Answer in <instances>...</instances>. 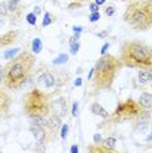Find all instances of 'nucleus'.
Returning <instances> with one entry per match:
<instances>
[{
  "mask_svg": "<svg viewBox=\"0 0 152 153\" xmlns=\"http://www.w3.org/2000/svg\"><path fill=\"white\" fill-rule=\"evenodd\" d=\"M34 64H36V54L28 48L22 50L5 63L3 85L9 90L20 89L32 75Z\"/></svg>",
  "mask_w": 152,
  "mask_h": 153,
  "instance_id": "obj_1",
  "label": "nucleus"
},
{
  "mask_svg": "<svg viewBox=\"0 0 152 153\" xmlns=\"http://www.w3.org/2000/svg\"><path fill=\"white\" fill-rule=\"evenodd\" d=\"M119 59L123 67L147 69L152 72V47L142 41H125L121 45Z\"/></svg>",
  "mask_w": 152,
  "mask_h": 153,
  "instance_id": "obj_2",
  "label": "nucleus"
},
{
  "mask_svg": "<svg viewBox=\"0 0 152 153\" xmlns=\"http://www.w3.org/2000/svg\"><path fill=\"white\" fill-rule=\"evenodd\" d=\"M123 68L121 59L112 54L101 55L93 67L92 85L96 90H108L113 86L117 75Z\"/></svg>",
  "mask_w": 152,
  "mask_h": 153,
  "instance_id": "obj_3",
  "label": "nucleus"
},
{
  "mask_svg": "<svg viewBox=\"0 0 152 153\" xmlns=\"http://www.w3.org/2000/svg\"><path fill=\"white\" fill-rule=\"evenodd\" d=\"M123 21L134 32H146L152 27V0H133L123 12Z\"/></svg>",
  "mask_w": 152,
  "mask_h": 153,
  "instance_id": "obj_4",
  "label": "nucleus"
},
{
  "mask_svg": "<svg viewBox=\"0 0 152 153\" xmlns=\"http://www.w3.org/2000/svg\"><path fill=\"white\" fill-rule=\"evenodd\" d=\"M22 110L28 117H47L51 113V100L49 93L41 88H33L22 96Z\"/></svg>",
  "mask_w": 152,
  "mask_h": 153,
  "instance_id": "obj_5",
  "label": "nucleus"
},
{
  "mask_svg": "<svg viewBox=\"0 0 152 153\" xmlns=\"http://www.w3.org/2000/svg\"><path fill=\"white\" fill-rule=\"evenodd\" d=\"M143 110V107L139 105V102L133 98H127L126 101L118 103V106L115 107V110L113 111V114L108 119H110L113 123H119V122L125 120H134L139 115Z\"/></svg>",
  "mask_w": 152,
  "mask_h": 153,
  "instance_id": "obj_6",
  "label": "nucleus"
},
{
  "mask_svg": "<svg viewBox=\"0 0 152 153\" xmlns=\"http://www.w3.org/2000/svg\"><path fill=\"white\" fill-rule=\"evenodd\" d=\"M46 118H47L46 130L50 135V139H53L54 135H57L58 130L60 128V117L58 115V113H55V114H49Z\"/></svg>",
  "mask_w": 152,
  "mask_h": 153,
  "instance_id": "obj_7",
  "label": "nucleus"
},
{
  "mask_svg": "<svg viewBox=\"0 0 152 153\" xmlns=\"http://www.w3.org/2000/svg\"><path fill=\"white\" fill-rule=\"evenodd\" d=\"M30 132L33 134L34 139L38 141V144H45L47 140H50V135L45 127H41V126H38V124L32 123V126H30Z\"/></svg>",
  "mask_w": 152,
  "mask_h": 153,
  "instance_id": "obj_8",
  "label": "nucleus"
},
{
  "mask_svg": "<svg viewBox=\"0 0 152 153\" xmlns=\"http://www.w3.org/2000/svg\"><path fill=\"white\" fill-rule=\"evenodd\" d=\"M17 39H19L17 30H9V32L4 33L3 36H0V50H4V48L12 46Z\"/></svg>",
  "mask_w": 152,
  "mask_h": 153,
  "instance_id": "obj_9",
  "label": "nucleus"
},
{
  "mask_svg": "<svg viewBox=\"0 0 152 153\" xmlns=\"http://www.w3.org/2000/svg\"><path fill=\"white\" fill-rule=\"evenodd\" d=\"M12 105V98L9 96V93L5 90V88H3L0 85V111L3 114H8L9 109Z\"/></svg>",
  "mask_w": 152,
  "mask_h": 153,
  "instance_id": "obj_10",
  "label": "nucleus"
},
{
  "mask_svg": "<svg viewBox=\"0 0 152 153\" xmlns=\"http://www.w3.org/2000/svg\"><path fill=\"white\" fill-rule=\"evenodd\" d=\"M38 84L42 85L43 88H51V86L55 85L57 82V76H55L51 71H46L45 74H42L38 77Z\"/></svg>",
  "mask_w": 152,
  "mask_h": 153,
  "instance_id": "obj_11",
  "label": "nucleus"
},
{
  "mask_svg": "<svg viewBox=\"0 0 152 153\" xmlns=\"http://www.w3.org/2000/svg\"><path fill=\"white\" fill-rule=\"evenodd\" d=\"M138 102L143 109L152 110V93H142Z\"/></svg>",
  "mask_w": 152,
  "mask_h": 153,
  "instance_id": "obj_12",
  "label": "nucleus"
},
{
  "mask_svg": "<svg viewBox=\"0 0 152 153\" xmlns=\"http://www.w3.org/2000/svg\"><path fill=\"white\" fill-rule=\"evenodd\" d=\"M91 111H92L93 114H95V115L101 117L102 119H108V118L110 117V114H109L105 109H104V107L100 105L98 102H95V103H93V105L91 106Z\"/></svg>",
  "mask_w": 152,
  "mask_h": 153,
  "instance_id": "obj_13",
  "label": "nucleus"
},
{
  "mask_svg": "<svg viewBox=\"0 0 152 153\" xmlns=\"http://www.w3.org/2000/svg\"><path fill=\"white\" fill-rule=\"evenodd\" d=\"M138 80L143 85L150 84V81H152V72L147 71V69H139V72H138Z\"/></svg>",
  "mask_w": 152,
  "mask_h": 153,
  "instance_id": "obj_14",
  "label": "nucleus"
},
{
  "mask_svg": "<svg viewBox=\"0 0 152 153\" xmlns=\"http://www.w3.org/2000/svg\"><path fill=\"white\" fill-rule=\"evenodd\" d=\"M42 47H43L42 41H41L39 38H34L33 42H32V53H34V54H39L41 51H42Z\"/></svg>",
  "mask_w": 152,
  "mask_h": 153,
  "instance_id": "obj_15",
  "label": "nucleus"
},
{
  "mask_svg": "<svg viewBox=\"0 0 152 153\" xmlns=\"http://www.w3.org/2000/svg\"><path fill=\"white\" fill-rule=\"evenodd\" d=\"M101 143L109 149L110 152H113L114 148H115V139H114V137H108V139H105V140L101 141Z\"/></svg>",
  "mask_w": 152,
  "mask_h": 153,
  "instance_id": "obj_16",
  "label": "nucleus"
},
{
  "mask_svg": "<svg viewBox=\"0 0 152 153\" xmlns=\"http://www.w3.org/2000/svg\"><path fill=\"white\" fill-rule=\"evenodd\" d=\"M55 21V19L53 17V15L51 13H49V12H46L45 13V16H43V21H42V25L43 26H49V25H51Z\"/></svg>",
  "mask_w": 152,
  "mask_h": 153,
  "instance_id": "obj_17",
  "label": "nucleus"
},
{
  "mask_svg": "<svg viewBox=\"0 0 152 153\" xmlns=\"http://www.w3.org/2000/svg\"><path fill=\"white\" fill-rule=\"evenodd\" d=\"M67 60H68V55H67V54H60L58 58H55V59H54L53 63H54L55 65H60V64L67 63Z\"/></svg>",
  "mask_w": 152,
  "mask_h": 153,
  "instance_id": "obj_18",
  "label": "nucleus"
},
{
  "mask_svg": "<svg viewBox=\"0 0 152 153\" xmlns=\"http://www.w3.org/2000/svg\"><path fill=\"white\" fill-rule=\"evenodd\" d=\"M26 21L30 24V25H36L37 24V16L36 13H29V15L26 16Z\"/></svg>",
  "mask_w": 152,
  "mask_h": 153,
  "instance_id": "obj_19",
  "label": "nucleus"
},
{
  "mask_svg": "<svg viewBox=\"0 0 152 153\" xmlns=\"http://www.w3.org/2000/svg\"><path fill=\"white\" fill-rule=\"evenodd\" d=\"M71 43V54H76L79 51V42L77 41H70Z\"/></svg>",
  "mask_w": 152,
  "mask_h": 153,
  "instance_id": "obj_20",
  "label": "nucleus"
},
{
  "mask_svg": "<svg viewBox=\"0 0 152 153\" xmlns=\"http://www.w3.org/2000/svg\"><path fill=\"white\" fill-rule=\"evenodd\" d=\"M114 13H115V7H113V5L106 7V9H105V15L106 16H113Z\"/></svg>",
  "mask_w": 152,
  "mask_h": 153,
  "instance_id": "obj_21",
  "label": "nucleus"
},
{
  "mask_svg": "<svg viewBox=\"0 0 152 153\" xmlns=\"http://www.w3.org/2000/svg\"><path fill=\"white\" fill-rule=\"evenodd\" d=\"M19 50H20V48H13L12 51H8V53H5V54H4L5 59H8V60H9V59H12L13 55H15L16 53H19Z\"/></svg>",
  "mask_w": 152,
  "mask_h": 153,
  "instance_id": "obj_22",
  "label": "nucleus"
},
{
  "mask_svg": "<svg viewBox=\"0 0 152 153\" xmlns=\"http://www.w3.org/2000/svg\"><path fill=\"white\" fill-rule=\"evenodd\" d=\"M100 20V13L98 12H93L91 16H89V21L91 22H96Z\"/></svg>",
  "mask_w": 152,
  "mask_h": 153,
  "instance_id": "obj_23",
  "label": "nucleus"
},
{
  "mask_svg": "<svg viewBox=\"0 0 152 153\" xmlns=\"http://www.w3.org/2000/svg\"><path fill=\"white\" fill-rule=\"evenodd\" d=\"M67 132H68V124H63L62 126V139L67 137Z\"/></svg>",
  "mask_w": 152,
  "mask_h": 153,
  "instance_id": "obj_24",
  "label": "nucleus"
},
{
  "mask_svg": "<svg viewBox=\"0 0 152 153\" xmlns=\"http://www.w3.org/2000/svg\"><path fill=\"white\" fill-rule=\"evenodd\" d=\"M98 7H100V5H97L96 3H92V4L89 5V9H91L92 13H93V12H98Z\"/></svg>",
  "mask_w": 152,
  "mask_h": 153,
  "instance_id": "obj_25",
  "label": "nucleus"
},
{
  "mask_svg": "<svg viewBox=\"0 0 152 153\" xmlns=\"http://www.w3.org/2000/svg\"><path fill=\"white\" fill-rule=\"evenodd\" d=\"M3 79H4V65H0V84H3Z\"/></svg>",
  "mask_w": 152,
  "mask_h": 153,
  "instance_id": "obj_26",
  "label": "nucleus"
},
{
  "mask_svg": "<svg viewBox=\"0 0 152 153\" xmlns=\"http://www.w3.org/2000/svg\"><path fill=\"white\" fill-rule=\"evenodd\" d=\"M72 115L74 117L77 115V102H75L74 106H72Z\"/></svg>",
  "mask_w": 152,
  "mask_h": 153,
  "instance_id": "obj_27",
  "label": "nucleus"
},
{
  "mask_svg": "<svg viewBox=\"0 0 152 153\" xmlns=\"http://www.w3.org/2000/svg\"><path fill=\"white\" fill-rule=\"evenodd\" d=\"M106 48H109V43H105V45H104V47H102V50H101V55L106 54Z\"/></svg>",
  "mask_w": 152,
  "mask_h": 153,
  "instance_id": "obj_28",
  "label": "nucleus"
},
{
  "mask_svg": "<svg viewBox=\"0 0 152 153\" xmlns=\"http://www.w3.org/2000/svg\"><path fill=\"white\" fill-rule=\"evenodd\" d=\"M95 143H101V137H100V135H95Z\"/></svg>",
  "mask_w": 152,
  "mask_h": 153,
  "instance_id": "obj_29",
  "label": "nucleus"
},
{
  "mask_svg": "<svg viewBox=\"0 0 152 153\" xmlns=\"http://www.w3.org/2000/svg\"><path fill=\"white\" fill-rule=\"evenodd\" d=\"M95 3H96L97 5H102L104 3H105V0H95Z\"/></svg>",
  "mask_w": 152,
  "mask_h": 153,
  "instance_id": "obj_30",
  "label": "nucleus"
},
{
  "mask_svg": "<svg viewBox=\"0 0 152 153\" xmlns=\"http://www.w3.org/2000/svg\"><path fill=\"white\" fill-rule=\"evenodd\" d=\"M74 30H75V32H77V33H80L81 30H83V27H81V26H75Z\"/></svg>",
  "mask_w": 152,
  "mask_h": 153,
  "instance_id": "obj_31",
  "label": "nucleus"
},
{
  "mask_svg": "<svg viewBox=\"0 0 152 153\" xmlns=\"http://www.w3.org/2000/svg\"><path fill=\"white\" fill-rule=\"evenodd\" d=\"M75 85H76V86L81 85V79H77V80H76V81H75Z\"/></svg>",
  "mask_w": 152,
  "mask_h": 153,
  "instance_id": "obj_32",
  "label": "nucleus"
},
{
  "mask_svg": "<svg viewBox=\"0 0 152 153\" xmlns=\"http://www.w3.org/2000/svg\"><path fill=\"white\" fill-rule=\"evenodd\" d=\"M71 152H77V147H76V145H74V147L71 148Z\"/></svg>",
  "mask_w": 152,
  "mask_h": 153,
  "instance_id": "obj_33",
  "label": "nucleus"
},
{
  "mask_svg": "<svg viewBox=\"0 0 152 153\" xmlns=\"http://www.w3.org/2000/svg\"><path fill=\"white\" fill-rule=\"evenodd\" d=\"M72 1H76V3H83V1H88V0H72Z\"/></svg>",
  "mask_w": 152,
  "mask_h": 153,
  "instance_id": "obj_34",
  "label": "nucleus"
},
{
  "mask_svg": "<svg viewBox=\"0 0 152 153\" xmlns=\"http://www.w3.org/2000/svg\"><path fill=\"white\" fill-rule=\"evenodd\" d=\"M118 1H127L129 3V1H133V0H118Z\"/></svg>",
  "mask_w": 152,
  "mask_h": 153,
  "instance_id": "obj_35",
  "label": "nucleus"
},
{
  "mask_svg": "<svg viewBox=\"0 0 152 153\" xmlns=\"http://www.w3.org/2000/svg\"><path fill=\"white\" fill-rule=\"evenodd\" d=\"M3 115H4V114H3V113H1V111H0V118H1Z\"/></svg>",
  "mask_w": 152,
  "mask_h": 153,
  "instance_id": "obj_36",
  "label": "nucleus"
},
{
  "mask_svg": "<svg viewBox=\"0 0 152 153\" xmlns=\"http://www.w3.org/2000/svg\"><path fill=\"white\" fill-rule=\"evenodd\" d=\"M151 88H152V81H151Z\"/></svg>",
  "mask_w": 152,
  "mask_h": 153,
  "instance_id": "obj_37",
  "label": "nucleus"
}]
</instances>
